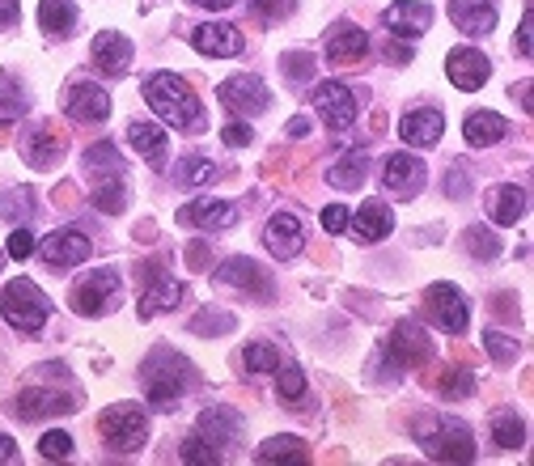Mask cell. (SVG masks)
<instances>
[{
	"label": "cell",
	"instance_id": "cell-45",
	"mask_svg": "<svg viewBox=\"0 0 534 466\" xmlns=\"http://www.w3.org/2000/svg\"><path fill=\"white\" fill-rule=\"evenodd\" d=\"M242 361H246V369H251V373H276L280 369V352L272 344H251Z\"/></svg>",
	"mask_w": 534,
	"mask_h": 466
},
{
	"label": "cell",
	"instance_id": "cell-10",
	"mask_svg": "<svg viewBox=\"0 0 534 466\" xmlns=\"http://www.w3.org/2000/svg\"><path fill=\"white\" fill-rule=\"evenodd\" d=\"M217 102L229 106L234 115H263L272 106V94H267V85L255 73H242L217 85Z\"/></svg>",
	"mask_w": 534,
	"mask_h": 466
},
{
	"label": "cell",
	"instance_id": "cell-60",
	"mask_svg": "<svg viewBox=\"0 0 534 466\" xmlns=\"http://www.w3.org/2000/svg\"><path fill=\"white\" fill-rule=\"evenodd\" d=\"M496 306H501L496 314H518V310H513V306H518V301H513V297H496Z\"/></svg>",
	"mask_w": 534,
	"mask_h": 466
},
{
	"label": "cell",
	"instance_id": "cell-59",
	"mask_svg": "<svg viewBox=\"0 0 534 466\" xmlns=\"http://www.w3.org/2000/svg\"><path fill=\"white\" fill-rule=\"evenodd\" d=\"M191 5H200V9H229L234 0H191Z\"/></svg>",
	"mask_w": 534,
	"mask_h": 466
},
{
	"label": "cell",
	"instance_id": "cell-16",
	"mask_svg": "<svg viewBox=\"0 0 534 466\" xmlns=\"http://www.w3.org/2000/svg\"><path fill=\"white\" fill-rule=\"evenodd\" d=\"M369 56V34L361 26H352V22H340V26H331L327 34V60L335 68H348V64H361Z\"/></svg>",
	"mask_w": 534,
	"mask_h": 466
},
{
	"label": "cell",
	"instance_id": "cell-22",
	"mask_svg": "<svg viewBox=\"0 0 534 466\" xmlns=\"http://www.w3.org/2000/svg\"><path fill=\"white\" fill-rule=\"evenodd\" d=\"M450 22L467 39H484L496 30V5L492 0H450Z\"/></svg>",
	"mask_w": 534,
	"mask_h": 466
},
{
	"label": "cell",
	"instance_id": "cell-15",
	"mask_svg": "<svg viewBox=\"0 0 534 466\" xmlns=\"http://www.w3.org/2000/svg\"><path fill=\"white\" fill-rule=\"evenodd\" d=\"M217 280L229 284V289L251 293V297H272V276H267L255 259H242V255L225 259V263L217 267Z\"/></svg>",
	"mask_w": 534,
	"mask_h": 466
},
{
	"label": "cell",
	"instance_id": "cell-18",
	"mask_svg": "<svg viewBox=\"0 0 534 466\" xmlns=\"http://www.w3.org/2000/svg\"><path fill=\"white\" fill-rule=\"evenodd\" d=\"M73 407H77L73 394H64V390H39V386L22 390V394H17V403H13V411H17L22 420H39V416H68Z\"/></svg>",
	"mask_w": 534,
	"mask_h": 466
},
{
	"label": "cell",
	"instance_id": "cell-1",
	"mask_svg": "<svg viewBox=\"0 0 534 466\" xmlns=\"http://www.w3.org/2000/svg\"><path fill=\"white\" fill-rule=\"evenodd\" d=\"M140 386H145V399L153 407H170L200 386V373H195V365L187 356H178L174 348H153L145 356V365H140Z\"/></svg>",
	"mask_w": 534,
	"mask_h": 466
},
{
	"label": "cell",
	"instance_id": "cell-44",
	"mask_svg": "<svg viewBox=\"0 0 534 466\" xmlns=\"http://www.w3.org/2000/svg\"><path fill=\"white\" fill-rule=\"evenodd\" d=\"M178 458L191 462V466H217V462H225L204 437H187V441H183V450H178Z\"/></svg>",
	"mask_w": 534,
	"mask_h": 466
},
{
	"label": "cell",
	"instance_id": "cell-17",
	"mask_svg": "<svg viewBox=\"0 0 534 466\" xmlns=\"http://www.w3.org/2000/svg\"><path fill=\"white\" fill-rule=\"evenodd\" d=\"M382 26L395 34V39H416L433 26V9L424 5V0H399V5H390L382 13Z\"/></svg>",
	"mask_w": 534,
	"mask_h": 466
},
{
	"label": "cell",
	"instance_id": "cell-14",
	"mask_svg": "<svg viewBox=\"0 0 534 466\" xmlns=\"http://www.w3.org/2000/svg\"><path fill=\"white\" fill-rule=\"evenodd\" d=\"M445 73H450V81L462 89V94H475V89H484V81L492 77V64H488L484 51L458 47V51H450V60H445Z\"/></svg>",
	"mask_w": 534,
	"mask_h": 466
},
{
	"label": "cell",
	"instance_id": "cell-43",
	"mask_svg": "<svg viewBox=\"0 0 534 466\" xmlns=\"http://www.w3.org/2000/svg\"><path fill=\"white\" fill-rule=\"evenodd\" d=\"M191 331H195V335H229V331H234V314H225V310H204V314L191 318Z\"/></svg>",
	"mask_w": 534,
	"mask_h": 466
},
{
	"label": "cell",
	"instance_id": "cell-19",
	"mask_svg": "<svg viewBox=\"0 0 534 466\" xmlns=\"http://www.w3.org/2000/svg\"><path fill=\"white\" fill-rule=\"evenodd\" d=\"M191 47L200 51V56L229 60V56H242V34H238V26L208 22V26H195V34H191Z\"/></svg>",
	"mask_w": 534,
	"mask_h": 466
},
{
	"label": "cell",
	"instance_id": "cell-32",
	"mask_svg": "<svg viewBox=\"0 0 534 466\" xmlns=\"http://www.w3.org/2000/svg\"><path fill=\"white\" fill-rule=\"evenodd\" d=\"M365 170H369V149H352L348 157H340L327 170V183L340 187V191H356V187L365 183Z\"/></svg>",
	"mask_w": 534,
	"mask_h": 466
},
{
	"label": "cell",
	"instance_id": "cell-25",
	"mask_svg": "<svg viewBox=\"0 0 534 466\" xmlns=\"http://www.w3.org/2000/svg\"><path fill=\"white\" fill-rule=\"evenodd\" d=\"M263 242H267V250H272L276 259H293L301 250V242H306V233H301V221L293 217V212H276V217L267 221V229H263Z\"/></svg>",
	"mask_w": 534,
	"mask_h": 466
},
{
	"label": "cell",
	"instance_id": "cell-8",
	"mask_svg": "<svg viewBox=\"0 0 534 466\" xmlns=\"http://www.w3.org/2000/svg\"><path fill=\"white\" fill-rule=\"evenodd\" d=\"M424 314H429L445 335H467V297H462L454 284H433L429 293H424Z\"/></svg>",
	"mask_w": 534,
	"mask_h": 466
},
{
	"label": "cell",
	"instance_id": "cell-26",
	"mask_svg": "<svg viewBox=\"0 0 534 466\" xmlns=\"http://www.w3.org/2000/svg\"><path fill=\"white\" fill-rule=\"evenodd\" d=\"M178 221L195 229H229V225H238V208L229 200H191L178 212Z\"/></svg>",
	"mask_w": 534,
	"mask_h": 466
},
{
	"label": "cell",
	"instance_id": "cell-49",
	"mask_svg": "<svg viewBox=\"0 0 534 466\" xmlns=\"http://www.w3.org/2000/svg\"><path fill=\"white\" fill-rule=\"evenodd\" d=\"M280 68H284V73H289L293 81H310V77H314V56L289 51V56H280Z\"/></svg>",
	"mask_w": 534,
	"mask_h": 466
},
{
	"label": "cell",
	"instance_id": "cell-27",
	"mask_svg": "<svg viewBox=\"0 0 534 466\" xmlns=\"http://www.w3.org/2000/svg\"><path fill=\"white\" fill-rule=\"evenodd\" d=\"M89 56H94V64L102 68V73L123 77L128 73V64H132V43L123 39V34H115V30H102L94 39V47H89Z\"/></svg>",
	"mask_w": 534,
	"mask_h": 466
},
{
	"label": "cell",
	"instance_id": "cell-47",
	"mask_svg": "<svg viewBox=\"0 0 534 466\" xmlns=\"http://www.w3.org/2000/svg\"><path fill=\"white\" fill-rule=\"evenodd\" d=\"M39 454L51 458V462H64L68 454H73V437L60 433V428H51V433H43V441H39Z\"/></svg>",
	"mask_w": 534,
	"mask_h": 466
},
{
	"label": "cell",
	"instance_id": "cell-2",
	"mask_svg": "<svg viewBox=\"0 0 534 466\" xmlns=\"http://www.w3.org/2000/svg\"><path fill=\"white\" fill-rule=\"evenodd\" d=\"M145 102L157 111V119L170 123L178 132H200L204 128V106L195 98V89L178 73H153L145 81Z\"/></svg>",
	"mask_w": 534,
	"mask_h": 466
},
{
	"label": "cell",
	"instance_id": "cell-50",
	"mask_svg": "<svg viewBox=\"0 0 534 466\" xmlns=\"http://www.w3.org/2000/svg\"><path fill=\"white\" fill-rule=\"evenodd\" d=\"M30 255H34V233H30V229H13V233H9L5 259H17V263H22V259H30Z\"/></svg>",
	"mask_w": 534,
	"mask_h": 466
},
{
	"label": "cell",
	"instance_id": "cell-13",
	"mask_svg": "<svg viewBox=\"0 0 534 466\" xmlns=\"http://www.w3.org/2000/svg\"><path fill=\"white\" fill-rule=\"evenodd\" d=\"M195 437H204L212 450L225 458L229 445H238V437H242V416L234 407H208L200 416V424H195Z\"/></svg>",
	"mask_w": 534,
	"mask_h": 466
},
{
	"label": "cell",
	"instance_id": "cell-12",
	"mask_svg": "<svg viewBox=\"0 0 534 466\" xmlns=\"http://www.w3.org/2000/svg\"><path fill=\"white\" fill-rule=\"evenodd\" d=\"M39 250H43V259H47L51 267H77V263H85L89 255H94V242H89L85 229L64 225V229H56V233H47Z\"/></svg>",
	"mask_w": 534,
	"mask_h": 466
},
{
	"label": "cell",
	"instance_id": "cell-11",
	"mask_svg": "<svg viewBox=\"0 0 534 466\" xmlns=\"http://www.w3.org/2000/svg\"><path fill=\"white\" fill-rule=\"evenodd\" d=\"M314 111L323 115V123L331 132H348L356 123V94L340 81H323L314 89Z\"/></svg>",
	"mask_w": 534,
	"mask_h": 466
},
{
	"label": "cell",
	"instance_id": "cell-61",
	"mask_svg": "<svg viewBox=\"0 0 534 466\" xmlns=\"http://www.w3.org/2000/svg\"><path fill=\"white\" fill-rule=\"evenodd\" d=\"M306 132H310L306 119H293V123H289V136H306Z\"/></svg>",
	"mask_w": 534,
	"mask_h": 466
},
{
	"label": "cell",
	"instance_id": "cell-46",
	"mask_svg": "<svg viewBox=\"0 0 534 466\" xmlns=\"http://www.w3.org/2000/svg\"><path fill=\"white\" fill-rule=\"evenodd\" d=\"M276 373H280V369H276ZM276 394H280L284 403H301V394H306V373L289 365V369H284L280 378H276Z\"/></svg>",
	"mask_w": 534,
	"mask_h": 466
},
{
	"label": "cell",
	"instance_id": "cell-24",
	"mask_svg": "<svg viewBox=\"0 0 534 466\" xmlns=\"http://www.w3.org/2000/svg\"><path fill=\"white\" fill-rule=\"evenodd\" d=\"M441 132H445V115L433 111V106H420V111L403 115V123H399V136L412 149H433L437 140H441Z\"/></svg>",
	"mask_w": 534,
	"mask_h": 466
},
{
	"label": "cell",
	"instance_id": "cell-52",
	"mask_svg": "<svg viewBox=\"0 0 534 466\" xmlns=\"http://www.w3.org/2000/svg\"><path fill=\"white\" fill-rule=\"evenodd\" d=\"M534 13L526 9V17H522V26H518V39H513V51H518L522 60H530V51H534Z\"/></svg>",
	"mask_w": 534,
	"mask_h": 466
},
{
	"label": "cell",
	"instance_id": "cell-53",
	"mask_svg": "<svg viewBox=\"0 0 534 466\" xmlns=\"http://www.w3.org/2000/svg\"><path fill=\"white\" fill-rule=\"evenodd\" d=\"M246 5H251V13L259 17V22H263V26H272V22H276V17L284 13V0H246Z\"/></svg>",
	"mask_w": 534,
	"mask_h": 466
},
{
	"label": "cell",
	"instance_id": "cell-39",
	"mask_svg": "<svg viewBox=\"0 0 534 466\" xmlns=\"http://www.w3.org/2000/svg\"><path fill=\"white\" fill-rule=\"evenodd\" d=\"M212 178H221L217 161H208V157L178 161V183H183V187H204V183H212Z\"/></svg>",
	"mask_w": 534,
	"mask_h": 466
},
{
	"label": "cell",
	"instance_id": "cell-9",
	"mask_svg": "<svg viewBox=\"0 0 534 466\" xmlns=\"http://www.w3.org/2000/svg\"><path fill=\"white\" fill-rule=\"evenodd\" d=\"M68 297H73V310H77V314L102 318V314L119 301V276L111 272V267H102V272H89Z\"/></svg>",
	"mask_w": 534,
	"mask_h": 466
},
{
	"label": "cell",
	"instance_id": "cell-41",
	"mask_svg": "<svg viewBox=\"0 0 534 466\" xmlns=\"http://www.w3.org/2000/svg\"><path fill=\"white\" fill-rule=\"evenodd\" d=\"M462 242H467V250H471V255L475 259H496V255H501V238H496V233L492 229H467V233H462Z\"/></svg>",
	"mask_w": 534,
	"mask_h": 466
},
{
	"label": "cell",
	"instance_id": "cell-5",
	"mask_svg": "<svg viewBox=\"0 0 534 466\" xmlns=\"http://www.w3.org/2000/svg\"><path fill=\"white\" fill-rule=\"evenodd\" d=\"M98 433H102V441L111 445V450L136 454L140 445L149 441V416H145V407H136V403H115V407L102 411Z\"/></svg>",
	"mask_w": 534,
	"mask_h": 466
},
{
	"label": "cell",
	"instance_id": "cell-51",
	"mask_svg": "<svg viewBox=\"0 0 534 466\" xmlns=\"http://www.w3.org/2000/svg\"><path fill=\"white\" fill-rule=\"evenodd\" d=\"M221 140L229 149H242V145H251V140H255V132H251V123H225Z\"/></svg>",
	"mask_w": 534,
	"mask_h": 466
},
{
	"label": "cell",
	"instance_id": "cell-33",
	"mask_svg": "<svg viewBox=\"0 0 534 466\" xmlns=\"http://www.w3.org/2000/svg\"><path fill=\"white\" fill-rule=\"evenodd\" d=\"M123 204H128V183H123V174L94 178V208L98 212H106V217H119Z\"/></svg>",
	"mask_w": 534,
	"mask_h": 466
},
{
	"label": "cell",
	"instance_id": "cell-48",
	"mask_svg": "<svg viewBox=\"0 0 534 466\" xmlns=\"http://www.w3.org/2000/svg\"><path fill=\"white\" fill-rule=\"evenodd\" d=\"M467 191H471V170H467V161H454L450 174H445V195H450V200H462Z\"/></svg>",
	"mask_w": 534,
	"mask_h": 466
},
{
	"label": "cell",
	"instance_id": "cell-4",
	"mask_svg": "<svg viewBox=\"0 0 534 466\" xmlns=\"http://www.w3.org/2000/svg\"><path fill=\"white\" fill-rule=\"evenodd\" d=\"M0 314H5L9 327L34 335V331H43V322L51 314V301L43 297V289L34 280L17 276V280H9V289L0 293Z\"/></svg>",
	"mask_w": 534,
	"mask_h": 466
},
{
	"label": "cell",
	"instance_id": "cell-6",
	"mask_svg": "<svg viewBox=\"0 0 534 466\" xmlns=\"http://www.w3.org/2000/svg\"><path fill=\"white\" fill-rule=\"evenodd\" d=\"M140 284H145V293H140V318H157L162 310H174L178 301H183V284L166 272V259L140 263Z\"/></svg>",
	"mask_w": 534,
	"mask_h": 466
},
{
	"label": "cell",
	"instance_id": "cell-35",
	"mask_svg": "<svg viewBox=\"0 0 534 466\" xmlns=\"http://www.w3.org/2000/svg\"><path fill=\"white\" fill-rule=\"evenodd\" d=\"M437 394L441 399H450V403H462V399H471L475 394V378H471V369H462V365H445L437 373Z\"/></svg>",
	"mask_w": 534,
	"mask_h": 466
},
{
	"label": "cell",
	"instance_id": "cell-30",
	"mask_svg": "<svg viewBox=\"0 0 534 466\" xmlns=\"http://www.w3.org/2000/svg\"><path fill=\"white\" fill-rule=\"evenodd\" d=\"M526 204H530L526 187L505 183V187H496V191L488 195V217H492L496 225H518V221L526 217Z\"/></svg>",
	"mask_w": 534,
	"mask_h": 466
},
{
	"label": "cell",
	"instance_id": "cell-20",
	"mask_svg": "<svg viewBox=\"0 0 534 466\" xmlns=\"http://www.w3.org/2000/svg\"><path fill=\"white\" fill-rule=\"evenodd\" d=\"M64 149H68V140H64V132L56 128V123H43V128H34L22 140V153H26V161L34 170H51L64 157Z\"/></svg>",
	"mask_w": 534,
	"mask_h": 466
},
{
	"label": "cell",
	"instance_id": "cell-29",
	"mask_svg": "<svg viewBox=\"0 0 534 466\" xmlns=\"http://www.w3.org/2000/svg\"><path fill=\"white\" fill-rule=\"evenodd\" d=\"M128 140H132V149L149 161L153 170H166V153H170V140L166 132L157 128V123H145V119H136L132 128H128Z\"/></svg>",
	"mask_w": 534,
	"mask_h": 466
},
{
	"label": "cell",
	"instance_id": "cell-54",
	"mask_svg": "<svg viewBox=\"0 0 534 466\" xmlns=\"http://www.w3.org/2000/svg\"><path fill=\"white\" fill-rule=\"evenodd\" d=\"M323 229L327 233H344L348 229V208L344 204H327L323 208Z\"/></svg>",
	"mask_w": 534,
	"mask_h": 466
},
{
	"label": "cell",
	"instance_id": "cell-38",
	"mask_svg": "<svg viewBox=\"0 0 534 466\" xmlns=\"http://www.w3.org/2000/svg\"><path fill=\"white\" fill-rule=\"evenodd\" d=\"M85 174H94V178L123 174V157H119V149H115V145H106V140H98V145L85 153Z\"/></svg>",
	"mask_w": 534,
	"mask_h": 466
},
{
	"label": "cell",
	"instance_id": "cell-28",
	"mask_svg": "<svg viewBox=\"0 0 534 466\" xmlns=\"http://www.w3.org/2000/svg\"><path fill=\"white\" fill-rule=\"evenodd\" d=\"M348 225L356 233V242H382L386 233L395 229V212H390V204H382V200H369V204H361V212H356Z\"/></svg>",
	"mask_w": 534,
	"mask_h": 466
},
{
	"label": "cell",
	"instance_id": "cell-56",
	"mask_svg": "<svg viewBox=\"0 0 534 466\" xmlns=\"http://www.w3.org/2000/svg\"><path fill=\"white\" fill-rule=\"evenodd\" d=\"M17 462V441L0 433V466H13Z\"/></svg>",
	"mask_w": 534,
	"mask_h": 466
},
{
	"label": "cell",
	"instance_id": "cell-42",
	"mask_svg": "<svg viewBox=\"0 0 534 466\" xmlns=\"http://www.w3.org/2000/svg\"><path fill=\"white\" fill-rule=\"evenodd\" d=\"M484 352L505 369V365L518 361V339H509V335H501V331H484Z\"/></svg>",
	"mask_w": 534,
	"mask_h": 466
},
{
	"label": "cell",
	"instance_id": "cell-3",
	"mask_svg": "<svg viewBox=\"0 0 534 466\" xmlns=\"http://www.w3.org/2000/svg\"><path fill=\"white\" fill-rule=\"evenodd\" d=\"M416 441L433 462H471L475 458V433L462 420L450 416H420L412 424Z\"/></svg>",
	"mask_w": 534,
	"mask_h": 466
},
{
	"label": "cell",
	"instance_id": "cell-31",
	"mask_svg": "<svg viewBox=\"0 0 534 466\" xmlns=\"http://www.w3.org/2000/svg\"><path fill=\"white\" fill-rule=\"evenodd\" d=\"M505 132H509V123L496 111H475V115H467V123H462V136H467L471 149H488L496 140H505Z\"/></svg>",
	"mask_w": 534,
	"mask_h": 466
},
{
	"label": "cell",
	"instance_id": "cell-57",
	"mask_svg": "<svg viewBox=\"0 0 534 466\" xmlns=\"http://www.w3.org/2000/svg\"><path fill=\"white\" fill-rule=\"evenodd\" d=\"M386 56L395 60V64H407V60H412V47H407V43H390V47H386Z\"/></svg>",
	"mask_w": 534,
	"mask_h": 466
},
{
	"label": "cell",
	"instance_id": "cell-21",
	"mask_svg": "<svg viewBox=\"0 0 534 466\" xmlns=\"http://www.w3.org/2000/svg\"><path fill=\"white\" fill-rule=\"evenodd\" d=\"M424 174H429L424 170V161L412 157V153H390L382 161V183L395 195H416L424 187Z\"/></svg>",
	"mask_w": 534,
	"mask_h": 466
},
{
	"label": "cell",
	"instance_id": "cell-40",
	"mask_svg": "<svg viewBox=\"0 0 534 466\" xmlns=\"http://www.w3.org/2000/svg\"><path fill=\"white\" fill-rule=\"evenodd\" d=\"M26 106H30V98H26V89H22V81H17V77H0V111H5L9 119H17V115H22L26 111Z\"/></svg>",
	"mask_w": 534,
	"mask_h": 466
},
{
	"label": "cell",
	"instance_id": "cell-7",
	"mask_svg": "<svg viewBox=\"0 0 534 466\" xmlns=\"http://www.w3.org/2000/svg\"><path fill=\"white\" fill-rule=\"evenodd\" d=\"M429 356H433L429 331H424L416 318L395 322V331L386 339V361L395 369H420V365H429Z\"/></svg>",
	"mask_w": 534,
	"mask_h": 466
},
{
	"label": "cell",
	"instance_id": "cell-58",
	"mask_svg": "<svg viewBox=\"0 0 534 466\" xmlns=\"http://www.w3.org/2000/svg\"><path fill=\"white\" fill-rule=\"evenodd\" d=\"M17 22V0H0V26H13Z\"/></svg>",
	"mask_w": 534,
	"mask_h": 466
},
{
	"label": "cell",
	"instance_id": "cell-62",
	"mask_svg": "<svg viewBox=\"0 0 534 466\" xmlns=\"http://www.w3.org/2000/svg\"><path fill=\"white\" fill-rule=\"evenodd\" d=\"M513 94H522V106L530 111V81H522V89H513Z\"/></svg>",
	"mask_w": 534,
	"mask_h": 466
},
{
	"label": "cell",
	"instance_id": "cell-55",
	"mask_svg": "<svg viewBox=\"0 0 534 466\" xmlns=\"http://www.w3.org/2000/svg\"><path fill=\"white\" fill-rule=\"evenodd\" d=\"M187 267H191V272L208 267V242H191V246H187Z\"/></svg>",
	"mask_w": 534,
	"mask_h": 466
},
{
	"label": "cell",
	"instance_id": "cell-63",
	"mask_svg": "<svg viewBox=\"0 0 534 466\" xmlns=\"http://www.w3.org/2000/svg\"><path fill=\"white\" fill-rule=\"evenodd\" d=\"M0 267H5V250H0Z\"/></svg>",
	"mask_w": 534,
	"mask_h": 466
},
{
	"label": "cell",
	"instance_id": "cell-34",
	"mask_svg": "<svg viewBox=\"0 0 534 466\" xmlns=\"http://www.w3.org/2000/svg\"><path fill=\"white\" fill-rule=\"evenodd\" d=\"M492 441L501 445V450H522L526 445V420L518 416V411H496L492 416Z\"/></svg>",
	"mask_w": 534,
	"mask_h": 466
},
{
	"label": "cell",
	"instance_id": "cell-37",
	"mask_svg": "<svg viewBox=\"0 0 534 466\" xmlns=\"http://www.w3.org/2000/svg\"><path fill=\"white\" fill-rule=\"evenodd\" d=\"M255 458H259V462H297V466L310 462L306 441H301V437H272V441H263Z\"/></svg>",
	"mask_w": 534,
	"mask_h": 466
},
{
	"label": "cell",
	"instance_id": "cell-36",
	"mask_svg": "<svg viewBox=\"0 0 534 466\" xmlns=\"http://www.w3.org/2000/svg\"><path fill=\"white\" fill-rule=\"evenodd\" d=\"M73 22H77V5H73V0H43V5H39V26L47 34H56V39L73 30Z\"/></svg>",
	"mask_w": 534,
	"mask_h": 466
},
{
	"label": "cell",
	"instance_id": "cell-23",
	"mask_svg": "<svg viewBox=\"0 0 534 466\" xmlns=\"http://www.w3.org/2000/svg\"><path fill=\"white\" fill-rule=\"evenodd\" d=\"M68 115L77 123H102L111 119V94L94 81H77L73 94H68Z\"/></svg>",
	"mask_w": 534,
	"mask_h": 466
}]
</instances>
